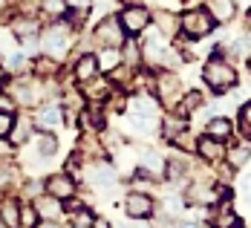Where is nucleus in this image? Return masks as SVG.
Here are the masks:
<instances>
[{
  "label": "nucleus",
  "instance_id": "obj_1",
  "mask_svg": "<svg viewBox=\"0 0 251 228\" xmlns=\"http://www.w3.org/2000/svg\"><path fill=\"white\" fill-rule=\"evenodd\" d=\"M73 35H75V29L70 26V21H64V18H55L47 29H41V50L44 55H50L55 61H61L70 47H73Z\"/></svg>",
  "mask_w": 251,
  "mask_h": 228
},
{
  "label": "nucleus",
  "instance_id": "obj_2",
  "mask_svg": "<svg viewBox=\"0 0 251 228\" xmlns=\"http://www.w3.org/2000/svg\"><path fill=\"white\" fill-rule=\"evenodd\" d=\"M202 81H205L214 93H226V90H231V87L237 84V70H234V64L226 61L223 55H214V58L202 67Z\"/></svg>",
  "mask_w": 251,
  "mask_h": 228
},
{
  "label": "nucleus",
  "instance_id": "obj_3",
  "mask_svg": "<svg viewBox=\"0 0 251 228\" xmlns=\"http://www.w3.org/2000/svg\"><path fill=\"white\" fill-rule=\"evenodd\" d=\"M214 18H211V12L205 9V6H197V9H188V12H182L179 15V32H185V38H205V35H211L214 32Z\"/></svg>",
  "mask_w": 251,
  "mask_h": 228
},
{
  "label": "nucleus",
  "instance_id": "obj_4",
  "mask_svg": "<svg viewBox=\"0 0 251 228\" xmlns=\"http://www.w3.org/2000/svg\"><path fill=\"white\" fill-rule=\"evenodd\" d=\"M125 26L119 24L116 15H107L101 18L96 29H93V44H99L101 50H122L125 47Z\"/></svg>",
  "mask_w": 251,
  "mask_h": 228
},
{
  "label": "nucleus",
  "instance_id": "obj_5",
  "mask_svg": "<svg viewBox=\"0 0 251 228\" xmlns=\"http://www.w3.org/2000/svg\"><path fill=\"white\" fill-rule=\"evenodd\" d=\"M153 96H159V101L165 104V107H176L179 99L185 96L179 76H174L171 70H162L159 76L153 78Z\"/></svg>",
  "mask_w": 251,
  "mask_h": 228
},
{
  "label": "nucleus",
  "instance_id": "obj_6",
  "mask_svg": "<svg viewBox=\"0 0 251 228\" xmlns=\"http://www.w3.org/2000/svg\"><path fill=\"white\" fill-rule=\"evenodd\" d=\"M151 9L148 6H125L122 9V15H119V24L125 26L127 35H139V32H145L148 26H151Z\"/></svg>",
  "mask_w": 251,
  "mask_h": 228
},
{
  "label": "nucleus",
  "instance_id": "obj_7",
  "mask_svg": "<svg viewBox=\"0 0 251 228\" xmlns=\"http://www.w3.org/2000/svg\"><path fill=\"white\" fill-rule=\"evenodd\" d=\"M12 35L18 38V44H24V47H35V41L41 38V21L35 18V15H18L15 21H12Z\"/></svg>",
  "mask_w": 251,
  "mask_h": 228
},
{
  "label": "nucleus",
  "instance_id": "obj_8",
  "mask_svg": "<svg viewBox=\"0 0 251 228\" xmlns=\"http://www.w3.org/2000/svg\"><path fill=\"white\" fill-rule=\"evenodd\" d=\"M44 191H47L50 197H55V200L67 203L70 197H75L78 194V185H75V179L70 177V171H61V174H50V177H47Z\"/></svg>",
  "mask_w": 251,
  "mask_h": 228
},
{
  "label": "nucleus",
  "instance_id": "obj_9",
  "mask_svg": "<svg viewBox=\"0 0 251 228\" xmlns=\"http://www.w3.org/2000/svg\"><path fill=\"white\" fill-rule=\"evenodd\" d=\"M142 58L151 64L153 70H168L174 64V50H168V44L162 38H151L142 50Z\"/></svg>",
  "mask_w": 251,
  "mask_h": 228
},
{
  "label": "nucleus",
  "instance_id": "obj_10",
  "mask_svg": "<svg viewBox=\"0 0 251 228\" xmlns=\"http://www.w3.org/2000/svg\"><path fill=\"white\" fill-rule=\"evenodd\" d=\"M125 211L130 220H148L156 211V203L145 191H133V194H127V200H125Z\"/></svg>",
  "mask_w": 251,
  "mask_h": 228
},
{
  "label": "nucleus",
  "instance_id": "obj_11",
  "mask_svg": "<svg viewBox=\"0 0 251 228\" xmlns=\"http://www.w3.org/2000/svg\"><path fill=\"white\" fill-rule=\"evenodd\" d=\"M35 122V130H47V133H52V130H58V127L64 125V107L61 104H41V110H38V116L32 119Z\"/></svg>",
  "mask_w": 251,
  "mask_h": 228
},
{
  "label": "nucleus",
  "instance_id": "obj_12",
  "mask_svg": "<svg viewBox=\"0 0 251 228\" xmlns=\"http://www.w3.org/2000/svg\"><path fill=\"white\" fill-rule=\"evenodd\" d=\"M81 87H84V90H81V96L93 104V107L104 104L110 96H113V81H110V78H101V76H96L93 81H84Z\"/></svg>",
  "mask_w": 251,
  "mask_h": 228
},
{
  "label": "nucleus",
  "instance_id": "obj_13",
  "mask_svg": "<svg viewBox=\"0 0 251 228\" xmlns=\"http://www.w3.org/2000/svg\"><path fill=\"white\" fill-rule=\"evenodd\" d=\"M223 197V191H220V185L214 188V185H202V182H194L188 191H185V203L188 205H197V208H202V205H214L217 200Z\"/></svg>",
  "mask_w": 251,
  "mask_h": 228
},
{
  "label": "nucleus",
  "instance_id": "obj_14",
  "mask_svg": "<svg viewBox=\"0 0 251 228\" xmlns=\"http://www.w3.org/2000/svg\"><path fill=\"white\" fill-rule=\"evenodd\" d=\"M32 208L38 211V217H41V220H50V223H58V220H61V214H64V203H61V200H55V197H50L47 191H41V194L32 200Z\"/></svg>",
  "mask_w": 251,
  "mask_h": 228
},
{
  "label": "nucleus",
  "instance_id": "obj_15",
  "mask_svg": "<svg viewBox=\"0 0 251 228\" xmlns=\"http://www.w3.org/2000/svg\"><path fill=\"white\" fill-rule=\"evenodd\" d=\"M194 151H197V156H200L202 162H208V165H217V162L226 159V145H223L220 139H211V136H202Z\"/></svg>",
  "mask_w": 251,
  "mask_h": 228
},
{
  "label": "nucleus",
  "instance_id": "obj_16",
  "mask_svg": "<svg viewBox=\"0 0 251 228\" xmlns=\"http://www.w3.org/2000/svg\"><path fill=\"white\" fill-rule=\"evenodd\" d=\"M73 76H75L78 84H84V81H93L96 76H101L99 58H96L93 52H84V55H78V61L73 64Z\"/></svg>",
  "mask_w": 251,
  "mask_h": 228
},
{
  "label": "nucleus",
  "instance_id": "obj_17",
  "mask_svg": "<svg viewBox=\"0 0 251 228\" xmlns=\"http://www.w3.org/2000/svg\"><path fill=\"white\" fill-rule=\"evenodd\" d=\"M21 200L18 197H3L0 200V223L3 228H21Z\"/></svg>",
  "mask_w": 251,
  "mask_h": 228
},
{
  "label": "nucleus",
  "instance_id": "obj_18",
  "mask_svg": "<svg viewBox=\"0 0 251 228\" xmlns=\"http://www.w3.org/2000/svg\"><path fill=\"white\" fill-rule=\"evenodd\" d=\"M87 182H90L93 188H110V185L116 182V171H113L107 162H96V165L87 171Z\"/></svg>",
  "mask_w": 251,
  "mask_h": 228
},
{
  "label": "nucleus",
  "instance_id": "obj_19",
  "mask_svg": "<svg viewBox=\"0 0 251 228\" xmlns=\"http://www.w3.org/2000/svg\"><path fill=\"white\" fill-rule=\"evenodd\" d=\"M205 9L211 12L217 24H228L237 12V0H205Z\"/></svg>",
  "mask_w": 251,
  "mask_h": 228
},
{
  "label": "nucleus",
  "instance_id": "obj_20",
  "mask_svg": "<svg viewBox=\"0 0 251 228\" xmlns=\"http://www.w3.org/2000/svg\"><path fill=\"white\" fill-rule=\"evenodd\" d=\"M32 133H35V122L29 119V116H15V125H12V133H9V142L15 145V148H21L24 142L32 139Z\"/></svg>",
  "mask_w": 251,
  "mask_h": 228
},
{
  "label": "nucleus",
  "instance_id": "obj_21",
  "mask_svg": "<svg viewBox=\"0 0 251 228\" xmlns=\"http://www.w3.org/2000/svg\"><path fill=\"white\" fill-rule=\"evenodd\" d=\"M251 159V142H237V145H231V148H226V162L228 168H246Z\"/></svg>",
  "mask_w": 251,
  "mask_h": 228
},
{
  "label": "nucleus",
  "instance_id": "obj_22",
  "mask_svg": "<svg viewBox=\"0 0 251 228\" xmlns=\"http://www.w3.org/2000/svg\"><path fill=\"white\" fill-rule=\"evenodd\" d=\"M231 133H234V125H231V119H226V116H214V119H208V125H205V136L220 139V142L231 139Z\"/></svg>",
  "mask_w": 251,
  "mask_h": 228
},
{
  "label": "nucleus",
  "instance_id": "obj_23",
  "mask_svg": "<svg viewBox=\"0 0 251 228\" xmlns=\"http://www.w3.org/2000/svg\"><path fill=\"white\" fill-rule=\"evenodd\" d=\"M35 153L41 156V159H50L58 153V139H55V133H47V130H38V136H35Z\"/></svg>",
  "mask_w": 251,
  "mask_h": 228
},
{
  "label": "nucleus",
  "instance_id": "obj_24",
  "mask_svg": "<svg viewBox=\"0 0 251 228\" xmlns=\"http://www.w3.org/2000/svg\"><path fill=\"white\" fill-rule=\"evenodd\" d=\"M188 130V122H185V116H165L162 119V139L165 142H174L179 133H185Z\"/></svg>",
  "mask_w": 251,
  "mask_h": 228
},
{
  "label": "nucleus",
  "instance_id": "obj_25",
  "mask_svg": "<svg viewBox=\"0 0 251 228\" xmlns=\"http://www.w3.org/2000/svg\"><path fill=\"white\" fill-rule=\"evenodd\" d=\"M202 104H205V96L197 93V90H191L188 96H182V99H179L176 107H179V116H191V113H197V110H200Z\"/></svg>",
  "mask_w": 251,
  "mask_h": 228
},
{
  "label": "nucleus",
  "instance_id": "obj_26",
  "mask_svg": "<svg viewBox=\"0 0 251 228\" xmlns=\"http://www.w3.org/2000/svg\"><path fill=\"white\" fill-rule=\"evenodd\" d=\"M156 24H159L162 38H174L176 32H179V18L171 15V12H159V15H156Z\"/></svg>",
  "mask_w": 251,
  "mask_h": 228
},
{
  "label": "nucleus",
  "instance_id": "obj_27",
  "mask_svg": "<svg viewBox=\"0 0 251 228\" xmlns=\"http://www.w3.org/2000/svg\"><path fill=\"white\" fill-rule=\"evenodd\" d=\"M9 70H12V76H26V73H32V58H26L24 52H12V58H9Z\"/></svg>",
  "mask_w": 251,
  "mask_h": 228
},
{
  "label": "nucleus",
  "instance_id": "obj_28",
  "mask_svg": "<svg viewBox=\"0 0 251 228\" xmlns=\"http://www.w3.org/2000/svg\"><path fill=\"white\" fill-rule=\"evenodd\" d=\"M96 58H99V70L110 73L122 64V50H101V55H96Z\"/></svg>",
  "mask_w": 251,
  "mask_h": 228
},
{
  "label": "nucleus",
  "instance_id": "obj_29",
  "mask_svg": "<svg viewBox=\"0 0 251 228\" xmlns=\"http://www.w3.org/2000/svg\"><path fill=\"white\" fill-rule=\"evenodd\" d=\"M41 223V217H38V211L32 208V205H21V228H35Z\"/></svg>",
  "mask_w": 251,
  "mask_h": 228
},
{
  "label": "nucleus",
  "instance_id": "obj_30",
  "mask_svg": "<svg viewBox=\"0 0 251 228\" xmlns=\"http://www.w3.org/2000/svg\"><path fill=\"white\" fill-rule=\"evenodd\" d=\"M41 9H44L50 18H64V15H67V3H64V0H44Z\"/></svg>",
  "mask_w": 251,
  "mask_h": 228
},
{
  "label": "nucleus",
  "instance_id": "obj_31",
  "mask_svg": "<svg viewBox=\"0 0 251 228\" xmlns=\"http://www.w3.org/2000/svg\"><path fill=\"white\" fill-rule=\"evenodd\" d=\"M15 47H18V38L12 35V29H9V26H0V52L9 55Z\"/></svg>",
  "mask_w": 251,
  "mask_h": 228
},
{
  "label": "nucleus",
  "instance_id": "obj_32",
  "mask_svg": "<svg viewBox=\"0 0 251 228\" xmlns=\"http://www.w3.org/2000/svg\"><path fill=\"white\" fill-rule=\"evenodd\" d=\"M234 226H237V217H234L231 211H226V208L211 220V228H234Z\"/></svg>",
  "mask_w": 251,
  "mask_h": 228
},
{
  "label": "nucleus",
  "instance_id": "obj_33",
  "mask_svg": "<svg viewBox=\"0 0 251 228\" xmlns=\"http://www.w3.org/2000/svg\"><path fill=\"white\" fill-rule=\"evenodd\" d=\"M240 130L246 133V139L251 142V101H246L240 107Z\"/></svg>",
  "mask_w": 251,
  "mask_h": 228
},
{
  "label": "nucleus",
  "instance_id": "obj_34",
  "mask_svg": "<svg viewBox=\"0 0 251 228\" xmlns=\"http://www.w3.org/2000/svg\"><path fill=\"white\" fill-rule=\"evenodd\" d=\"M12 159H15V145L6 136H0V162H12Z\"/></svg>",
  "mask_w": 251,
  "mask_h": 228
},
{
  "label": "nucleus",
  "instance_id": "obj_35",
  "mask_svg": "<svg viewBox=\"0 0 251 228\" xmlns=\"http://www.w3.org/2000/svg\"><path fill=\"white\" fill-rule=\"evenodd\" d=\"M12 125H15V113H0V136H6V139H9Z\"/></svg>",
  "mask_w": 251,
  "mask_h": 228
},
{
  "label": "nucleus",
  "instance_id": "obj_36",
  "mask_svg": "<svg viewBox=\"0 0 251 228\" xmlns=\"http://www.w3.org/2000/svg\"><path fill=\"white\" fill-rule=\"evenodd\" d=\"M15 110H18L15 99H12L9 93H3V90H0V113H15Z\"/></svg>",
  "mask_w": 251,
  "mask_h": 228
},
{
  "label": "nucleus",
  "instance_id": "obj_37",
  "mask_svg": "<svg viewBox=\"0 0 251 228\" xmlns=\"http://www.w3.org/2000/svg\"><path fill=\"white\" fill-rule=\"evenodd\" d=\"M67 9H90V0H64Z\"/></svg>",
  "mask_w": 251,
  "mask_h": 228
},
{
  "label": "nucleus",
  "instance_id": "obj_38",
  "mask_svg": "<svg viewBox=\"0 0 251 228\" xmlns=\"http://www.w3.org/2000/svg\"><path fill=\"white\" fill-rule=\"evenodd\" d=\"M6 84H9V70L0 64V90H6Z\"/></svg>",
  "mask_w": 251,
  "mask_h": 228
},
{
  "label": "nucleus",
  "instance_id": "obj_39",
  "mask_svg": "<svg viewBox=\"0 0 251 228\" xmlns=\"http://www.w3.org/2000/svg\"><path fill=\"white\" fill-rule=\"evenodd\" d=\"M122 228H148V226H145V220H130V223H125Z\"/></svg>",
  "mask_w": 251,
  "mask_h": 228
},
{
  "label": "nucleus",
  "instance_id": "obj_40",
  "mask_svg": "<svg viewBox=\"0 0 251 228\" xmlns=\"http://www.w3.org/2000/svg\"><path fill=\"white\" fill-rule=\"evenodd\" d=\"M9 6H12V0H0V18L9 12Z\"/></svg>",
  "mask_w": 251,
  "mask_h": 228
},
{
  "label": "nucleus",
  "instance_id": "obj_41",
  "mask_svg": "<svg viewBox=\"0 0 251 228\" xmlns=\"http://www.w3.org/2000/svg\"><path fill=\"white\" fill-rule=\"evenodd\" d=\"M159 228H179V226H176V223H171V217H165V220L159 223Z\"/></svg>",
  "mask_w": 251,
  "mask_h": 228
},
{
  "label": "nucleus",
  "instance_id": "obj_42",
  "mask_svg": "<svg viewBox=\"0 0 251 228\" xmlns=\"http://www.w3.org/2000/svg\"><path fill=\"white\" fill-rule=\"evenodd\" d=\"M179 228H202L200 223H185V226H179Z\"/></svg>",
  "mask_w": 251,
  "mask_h": 228
},
{
  "label": "nucleus",
  "instance_id": "obj_43",
  "mask_svg": "<svg viewBox=\"0 0 251 228\" xmlns=\"http://www.w3.org/2000/svg\"><path fill=\"white\" fill-rule=\"evenodd\" d=\"M240 6H246V9H251V0H237Z\"/></svg>",
  "mask_w": 251,
  "mask_h": 228
},
{
  "label": "nucleus",
  "instance_id": "obj_44",
  "mask_svg": "<svg viewBox=\"0 0 251 228\" xmlns=\"http://www.w3.org/2000/svg\"><path fill=\"white\" fill-rule=\"evenodd\" d=\"M249 21H251V9H249Z\"/></svg>",
  "mask_w": 251,
  "mask_h": 228
},
{
  "label": "nucleus",
  "instance_id": "obj_45",
  "mask_svg": "<svg viewBox=\"0 0 251 228\" xmlns=\"http://www.w3.org/2000/svg\"><path fill=\"white\" fill-rule=\"evenodd\" d=\"M249 67H251V58H249Z\"/></svg>",
  "mask_w": 251,
  "mask_h": 228
}]
</instances>
